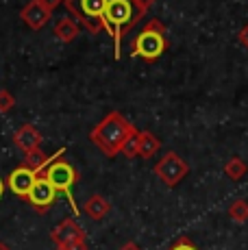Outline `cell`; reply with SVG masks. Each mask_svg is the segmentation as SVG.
<instances>
[{
  "label": "cell",
  "mask_w": 248,
  "mask_h": 250,
  "mask_svg": "<svg viewBox=\"0 0 248 250\" xmlns=\"http://www.w3.org/2000/svg\"><path fill=\"white\" fill-rule=\"evenodd\" d=\"M120 250H142L137 244H133V242H128V244H124V246L120 248Z\"/></svg>",
  "instance_id": "25"
},
{
  "label": "cell",
  "mask_w": 248,
  "mask_h": 250,
  "mask_svg": "<svg viewBox=\"0 0 248 250\" xmlns=\"http://www.w3.org/2000/svg\"><path fill=\"white\" fill-rule=\"evenodd\" d=\"M13 144H16L20 150L33 152V150H37V148L41 146V133L37 131V126H33V124H24V126H20L16 131V135H13Z\"/></svg>",
  "instance_id": "10"
},
{
  "label": "cell",
  "mask_w": 248,
  "mask_h": 250,
  "mask_svg": "<svg viewBox=\"0 0 248 250\" xmlns=\"http://www.w3.org/2000/svg\"><path fill=\"white\" fill-rule=\"evenodd\" d=\"M187 172H189L187 163L181 159L176 152H168V155L155 166V174L168 187H174L176 183H181L185 176H187Z\"/></svg>",
  "instance_id": "6"
},
{
  "label": "cell",
  "mask_w": 248,
  "mask_h": 250,
  "mask_svg": "<svg viewBox=\"0 0 248 250\" xmlns=\"http://www.w3.org/2000/svg\"><path fill=\"white\" fill-rule=\"evenodd\" d=\"M63 2L68 11L74 18H79L92 35L103 31V13L107 7V0H63Z\"/></svg>",
  "instance_id": "5"
},
{
  "label": "cell",
  "mask_w": 248,
  "mask_h": 250,
  "mask_svg": "<svg viewBox=\"0 0 248 250\" xmlns=\"http://www.w3.org/2000/svg\"><path fill=\"white\" fill-rule=\"evenodd\" d=\"M26 200L33 209H37L40 213H44L48 207H52L57 203V189L50 185L44 174H40L35 179V183H33L31 191L26 194Z\"/></svg>",
  "instance_id": "7"
},
{
  "label": "cell",
  "mask_w": 248,
  "mask_h": 250,
  "mask_svg": "<svg viewBox=\"0 0 248 250\" xmlns=\"http://www.w3.org/2000/svg\"><path fill=\"white\" fill-rule=\"evenodd\" d=\"M170 250H198L196 246H194V244L192 242H189V239L187 237H181L179 239V242H176L174 244V246L172 248H170Z\"/></svg>",
  "instance_id": "21"
},
{
  "label": "cell",
  "mask_w": 248,
  "mask_h": 250,
  "mask_svg": "<svg viewBox=\"0 0 248 250\" xmlns=\"http://www.w3.org/2000/svg\"><path fill=\"white\" fill-rule=\"evenodd\" d=\"M48 18H50V11L40 2V0L28 2L24 7V11H22V20H24L28 26L33 28V31H37V28L44 26V24L48 22Z\"/></svg>",
  "instance_id": "11"
},
{
  "label": "cell",
  "mask_w": 248,
  "mask_h": 250,
  "mask_svg": "<svg viewBox=\"0 0 248 250\" xmlns=\"http://www.w3.org/2000/svg\"><path fill=\"white\" fill-rule=\"evenodd\" d=\"M159 146H161V142L155 137V133H150V131L140 133V150H137V157H142V159H150V157L157 155Z\"/></svg>",
  "instance_id": "13"
},
{
  "label": "cell",
  "mask_w": 248,
  "mask_h": 250,
  "mask_svg": "<svg viewBox=\"0 0 248 250\" xmlns=\"http://www.w3.org/2000/svg\"><path fill=\"white\" fill-rule=\"evenodd\" d=\"M63 152H65V148H61V150L57 152L55 159H52L48 166H46L44 176L48 179L50 185L57 189V194H59V191H61V194H65V198H68L70 207H72V213H74V218H76V215L81 213V209L76 207L72 187L76 185V181H79V172L74 170V166H70L68 161L61 159V157H63Z\"/></svg>",
  "instance_id": "3"
},
{
  "label": "cell",
  "mask_w": 248,
  "mask_h": 250,
  "mask_svg": "<svg viewBox=\"0 0 248 250\" xmlns=\"http://www.w3.org/2000/svg\"><path fill=\"white\" fill-rule=\"evenodd\" d=\"M0 250H11V248H9L7 244H2V242H0Z\"/></svg>",
  "instance_id": "27"
},
{
  "label": "cell",
  "mask_w": 248,
  "mask_h": 250,
  "mask_svg": "<svg viewBox=\"0 0 248 250\" xmlns=\"http://www.w3.org/2000/svg\"><path fill=\"white\" fill-rule=\"evenodd\" d=\"M140 16L133 0H107V7L103 13V28L113 37L116 57H120V40L122 35L133 26Z\"/></svg>",
  "instance_id": "2"
},
{
  "label": "cell",
  "mask_w": 248,
  "mask_h": 250,
  "mask_svg": "<svg viewBox=\"0 0 248 250\" xmlns=\"http://www.w3.org/2000/svg\"><path fill=\"white\" fill-rule=\"evenodd\" d=\"M50 239L57 248H61V246H68V244H74V242H85V230L79 227L76 220L68 218L52 229Z\"/></svg>",
  "instance_id": "8"
},
{
  "label": "cell",
  "mask_w": 248,
  "mask_h": 250,
  "mask_svg": "<svg viewBox=\"0 0 248 250\" xmlns=\"http://www.w3.org/2000/svg\"><path fill=\"white\" fill-rule=\"evenodd\" d=\"M228 215L235 222H246L248 220V203L246 200H235L231 207H228Z\"/></svg>",
  "instance_id": "17"
},
{
  "label": "cell",
  "mask_w": 248,
  "mask_h": 250,
  "mask_svg": "<svg viewBox=\"0 0 248 250\" xmlns=\"http://www.w3.org/2000/svg\"><path fill=\"white\" fill-rule=\"evenodd\" d=\"M57 250H87V244L85 242H74V244H68V246H61Z\"/></svg>",
  "instance_id": "22"
},
{
  "label": "cell",
  "mask_w": 248,
  "mask_h": 250,
  "mask_svg": "<svg viewBox=\"0 0 248 250\" xmlns=\"http://www.w3.org/2000/svg\"><path fill=\"white\" fill-rule=\"evenodd\" d=\"M57 157V155H55ZM55 157H48V155H44V152L37 148V150H33V152H26V157H24V163L22 166L28 167V170H33L37 176H40V172L41 170H46V166L55 159Z\"/></svg>",
  "instance_id": "14"
},
{
  "label": "cell",
  "mask_w": 248,
  "mask_h": 250,
  "mask_svg": "<svg viewBox=\"0 0 248 250\" xmlns=\"http://www.w3.org/2000/svg\"><path fill=\"white\" fill-rule=\"evenodd\" d=\"M13 104H16V98H13V96L9 94L7 89H2V91H0V111H2V113H7L9 109L13 107Z\"/></svg>",
  "instance_id": "19"
},
{
  "label": "cell",
  "mask_w": 248,
  "mask_h": 250,
  "mask_svg": "<svg viewBox=\"0 0 248 250\" xmlns=\"http://www.w3.org/2000/svg\"><path fill=\"white\" fill-rule=\"evenodd\" d=\"M237 37H240V44L248 48V24H246L244 28H242V31H240V35H237Z\"/></svg>",
  "instance_id": "24"
},
{
  "label": "cell",
  "mask_w": 248,
  "mask_h": 250,
  "mask_svg": "<svg viewBox=\"0 0 248 250\" xmlns=\"http://www.w3.org/2000/svg\"><path fill=\"white\" fill-rule=\"evenodd\" d=\"M135 133V126L124 118L122 113L111 111L107 118H103L96 126L89 133V139L103 150V155L107 157H116L122 150L124 142Z\"/></svg>",
  "instance_id": "1"
},
{
  "label": "cell",
  "mask_w": 248,
  "mask_h": 250,
  "mask_svg": "<svg viewBox=\"0 0 248 250\" xmlns=\"http://www.w3.org/2000/svg\"><path fill=\"white\" fill-rule=\"evenodd\" d=\"M137 150H140V131H135L126 142H124L120 152L126 157V159H133V157H137Z\"/></svg>",
  "instance_id": "18"
},
{
  "label": "cell",
  "mask_w": 248,
  "mask_h": 250,
  "mask_svg": "<svg viewBox=\"0 0 248 250\" xmlns=\"http://www.w3.org/2000/svg\"><path fill=\"white\" fill-rule=\"evenodd\" d=\"M40 2L44 4V7L48 9V11H52V9H55V7H59V4L63 2V0H40Z\"/></svg>",
  "instance_id": "23"
},
{
  "label": "cell",
  "mask_w": 248,
  "mask_h": 250,
  "mask_svg": "<svg viewBox=\"0 0 248 250\" xmlns=\"http://www.w3.org/2000/svg\"><path fill=\"white\" fill-rule=\"evenodd\" d=\"M2 191H4V183H2V179H0V198H2Z\"/></svg>",
  "instance_id": "26"
},
{
  "label": "cell",
  "mask_w": 248,
  "mask_h": 250,
  "mask_svg": "<svg viewBox=\"0 0 248 250\" xmlns=\"http://www.w3.org/2000/svg\"><path fill=\"white\" fill-rule=\"evenodd\" d=\"M165 52V35H164V24L159 20H150L144 28L140 31V35L133 42V57H142L146 61L159 59Z\"/></svg>",
  "instance_id": "4"
},
{
  "label": "cell",
  "mask_w": 248,
  "mask_h": 250,
  "mask_svg": "<svg viewBox=\"0 0 248 250\" xmlns=\"http://www.w3.org/2000/svg\"><path fill=\"white\" fill-rule=\"evenodd\" d=\"M83 211L92 220H103V218H107V213L111 211V205H109V200L103 198L100 194H94V196H89V198L85 200Z\"/></svg>",
  "instance_id": "12"
},
{
  "label": "cell",
  "mask_w": 248,
  "mask_h": 250,
  "mask_svg": "<svg viewBox=\"0 0 248 250\" xmlns=\"http://www.w3.org/2000/svg\"><path fill=\"white\" fill-rule=\"evenodd\" d=\"M35 179H37V174L33 170H28V167H24V166H18L16 170L9 174L7 185H9V189H11L16 196H20V198H26V194L31 191V187H33V183H35Z\"/></svg>",
  "instance_id": "9"
},
{
  "label": "cell",
  "mask_w": 248,
  "mask_h": 250,
  "mask_svg": "<svg viewBox=\"0 0 248 250\" xmlns=\"http://www.w3.org/2000/svg\"><path fill=\"white\" fill-rule=\"evenodd\" d=\"M133 2H135L137 16H140V20H142V16H146V13H148V9L155 4V0H133Z\"/></svg>",
  "instance_id": "20"
},
{
  "label": "cell",
  "mask_w": 248,
  "mask_h": 250,
  "mask_svg": "<svg viewBox=\"0 0 248 250\" xmlns=\"http://www.w3.org/2000/svg\"><path fill=\"white\" fill-rule=\"evenodd\" d=\"M246 170H248V166L240 159V157H233V159H228L227 166H224V172H227V176H228V179H233V181H240L242 176L246 174Z\"/></svg>",
  "instance_id": "16"
},
{
  "label": "cell",
  "mask_w": 248,
  "mask_h": 250,
  "mask_svg": "<svg viewBox=\"0 0 248 250\" xmlns=\"http://www.w3.org/2000/svg\"><path fill=\"white\" fill-rule=\"evenodd\" d=\"M55 35L59 37L61 42H72L76 35H79V26H76V22L72 20V18H61L59 22L55 24Z\"/></svg>",
  "instance_id": "15"
}]
</instances>
